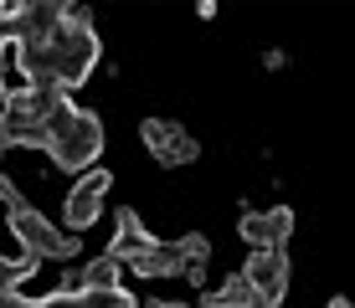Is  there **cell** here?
I'll return each instance as SVG.
<instances>
[{"label":"cell","mask_w":355,"mask_h":308,"mask_svg":"<svg viewBox=\"0 0 355 308\" xmlns=\"http://www.w3.org/2000/svg\"><path fill=\"white\" fill-rule=\"evenodd\" d=\"M42 154L52 165L72 170V175H88L98 170V154H103V123H98L88 108H78L72 98L46 114V129H42Z\"/></svg>","instance_id":"6da1fadb"},{"label":"cell","mask_w":355,"mask_h":308,"mask_svg":"<svg viewBox=\"0 0 355 308\" xmlns=\"http://www.w3.org/2000/svg\"><path fill=\"white\" fill-rule=\"evenodd\" d=\"M10 221V237H16V246L26 257H36V262H57L67 267V257L78 252V237H72L67 226H52L36 206H16V211H6Z\"/></svg>","instance_id":"7a4b0ae2"},{"label":"cell","mask_w":355,"mask_h":308,"mask_svg":"<svg viewBox=\"0 0 355 308\" xmlns=\"http://www.w3.org/2000/svg\"><path fill=\"white\" fill-rule=\"evenodd\" d=\"M108 185H114V175H108L103 165L88 170V175H78V180L67 185V195H62V221H67L72 237H78V231H88V226H98L103 201H108Z\"/></svg>","instance_id":"3957f363"},{"label":"cell","mask_w":355,"mask_h":308,"mask_svg":"<svg viewBox=\"0 0 355 308\" xmlns=\"http://www.w3.org/2000/svg\"><path fill=\"white\" fill-rule=\"evenodd\" d=\"M242 278H248V288H252V298H258V308H278V303H284V293H288V252H284V246L248 252Z\"/></svg>","instance_id":"277c9868"},{"label":"cell","mask_w":355,"mask_h":308,"mask_svg":"<svg viewBox=\"0 0 355 308\" xmlns=\"http://www.w3.org/2000/svg\"><path fill=\"white\" fill-rule=\"evenodd\" d=\"M139 139H144V150L155 154V165H165V170H180V165H191V159L201 154V144H196L186 134V123H175V118H144Z\"/></svg>","instance_id":"5b68a950"},{"label":"cell","mask_w":355,"mask_h":308,"mask_svg":"<svg viewBox=\"0 0 355 308\" xmlns=\"http://www.w3.org/2000/svg\"><path fill=\"white\" fill-rule=\"evenodd\" d=\"M237 237L263 252V246H284L293 237V211L288 206H263V211H242L237 216Z\"/></svg>","instance_id":"8992f818"},{"label":"cell","mask_w":355,"mask_h":308,"mask_svg":"<svg viewBox=\"0 0 355 308\" xmlns=\"http://www.w3.org/2000/svg\"><path fill=\"white\" fill-rule=\"evenodd\" d=\"M150 246H155V237H150V231H144L139 221L124 211V216H119V226H114V242H108V257H114L119 267H129V262H139Z\"/></svg>","instance_id":"52a82bcc"},{"label":"cell","mask_w":355,"mask_h":308,"mask_svg":"<svg viewBox=\"0 0 355 308\" xmlns=\"http://www.w3.org/2000/svg\"><path fill=\"white\" fill-rule=\"evenodd\" d=\"M206 308H258V298H252L248 278H242V273H232L227 282L206 288Z\"/></svg>","instance_id":"ba28073f"},{"label":"cell","mask_w":355,"mask_h":308,"mask_svg":"<svg viewBox=\"0 0 355 308\" xmlns=\"http://www.w3.org/2000/svg\"><path fill=\"white\" fill-rule=\"evenodd\" d=\"M263 67H268V72H284V67H288V52H278V46H268V52H263Z\"/></svg>","instance_id":"9c48e42d"},{"label":"cell","mask_w":355,"mask_h":308,"mask_svg":"<svg viewBox=\"0 0 355 308\" xmlns=\"http://www.w3.org/2000/svg\"><path fill=\"white\" fill-rule=\"evenodd\" d=\"M0 159H6V150H0Z\"/></svg>","instance_id":"30bf717a"}]
</instances>
